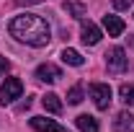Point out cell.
<instances>
[{
  "mask_svg": "<svg viewBox=\"0 0 134 132\" xmlns=\"http://www.w3.org/2000/svg\"><path fill=\"white\" fill-rule=\"evenodd\" d=\"M8 31L10 36H16L18 42L23 44H31V47H47L52 39V29L49 23L36 13H23V16H16L10 23H8Z\"/></svg>",
  "mask_w": 134,
  "mask_h": 132,
  "instance_id": "6da1fadb",
  "label": "cell"
},
{
  "mask_svg": "<svg viewBox=\"0 0 134 132\" xmlns=\"http://www.w3.org/2000/svg\"><path fill=\"white\" fill-rule=\"evenodd\" d=\"M106 67H108L111 75H121V73H126V67H129V57H126L124 47H114V49L106 52Z\"/></svg>",
  "mask_w": 134,
  "mask_h": 132,
  "instance_id": "7a4b0ae2",
  "label": "cell"
},
{
  "mask_svg": "<svg viewBox=\"0 0 134 132\" xmlns=\"http://www.w3.org/2000/svg\"><path fill=\"white\" fill-rule=\"evenodd\" d=\"M21 93H23V83H21V78H5L3 88H0V104L8 106V104H13L16 99H21Z\"/></svg>",
  "mask_w": 134,
  "mask_h": 132,
  "instance_id": "3957f363",
  "label": "cell"
},
{
  "mask_svg": "<svg viewBox=\"0 0 134 132\" xmlns=\"http://www.w3.org/2000/svg\"><path fill=\"white\" fill-rule=\"evenodd\" d=\"M111 96H114V91H111V85L108 83H93L90 85V99L96 104V109H108V104H111Z\"/></svg>",
  "mask_w": 134,
  "mask_h": 132,
  "instance_id": "277c9868",
  "label": "cell"
},
{
  "mask_svg": "<svg viewBox=\"0 0 134 132\" xmlns=\"http://www.w3.org/2000/svg\"><path fill=\"white\" fill-rule=\"evenodd\" d=\"M29 124H31V130H36V132H67L62 124H57L54 119H47V116H31Z\"/></svg>",
  "mask_w": 134,
  "mask_h": 132,
  "instance_id": "5b68a950",
  "label": "cell"
},
{
  "mask_svg": "<svg viewBox=\"0 0 134 132\" xmlns=\"http://www.w3.org/2000/svg\"><path fill=\"white\" fill-rule=\"evenodd\" d=\"M36 78L41 83H57L59 78H62V70L57 65H52V62H44V65L36 67Z\"/></svg>",
  "mask_w": 134,
  "mask_h": 132,
  "instance_id": "8992f818",
  "label": "cell"
},
{
  "mask_svg": "<svg viewBox=\"0 0 134 132\" xmlns=\"http://www.w3.org/2000/svg\"><path fill=\"white\" fill-rule=\"evenodd\" d=\"M80 39H83V44H98L100 42V29L93 21H83V26H80Z\"/></svg>",
  "mask_w": 134,
  "mask_h": 132,
  "instance_id": "52a82bcc",
  "label": "cell"
},
{
  "mask_svg": "<svg viewBox=\"0 0 134 132\" xmlns=\"http://www.w3.org/2000/svg\"><path fill=\"white\" fill-rule=\"evenodd\" d=\"M103 29L108 31V36H121L124 34V21L114 13H108V16H103Z\"/></svg>",
  "mask_w": 134,
  "mask_h": 132,
  "instance_id": "ba28073f",
  "label": "cell"
},
{
  "mask_svg": "<svg viewBox=\"0 0 134 132\" xmlns=\"http://www.w3.org/2000/svg\"><path fill=\"white\" fill-rule=\"evenodd\" d=\"M114 130L116 132H134V114L129 111H119L114 119Z\"/></svg>",
  "mask_w": 134,
  "mask_h": 132,
  "instance_id": "9c48e42d",
  "label": "cell"
},
{
  "mask_svg": "<svg viewBox=\"0 0 134 132\" xmlns=\"http://www.w3.org/2000/svg\"><path fill=\"white\" fill-rule=\"evenodd\" d=\"M75 122H77V130H80V132H100L98 119H96V116H90V114H80Z\"/></svg>",
  "mask_w": 134,
  "mask_h": 132,
  "instance_id": "30bf717a",
  "label": "cell"
},
{
  "mask_svg": "<svg viewBox=\"0 0 134 132\" xmlns=\"http://www.w3.org/2000/svg\"><path fill=\"white\" fill-rule=\"evenodd\" d=\"M59 57H62V62H67V65H72V67H83L85 65V57L77 49H62Z\"/></svg>",
  "mask_w": 134,
  "mask_h": 132,
  "instance_id": "8fae6325",
  "label": "cell"
},
{
  "mask_svg": "<svg viewBox=\"0 0 134 132\" xmlns=\"http://www.w3.org/2000/svg\"><path fill=\"white\" fill-rule=\"evenodd\" d=\"M41 104H44V109H47L49 114H59V111H62V101H59L57 93H47V96L41 99Z\"/></svg>",
  "mask_w": 134,
  "mask_h": 132,
  "instance_id": "7c38bea8",
  "label": "cell"
},
{
  "mask_svg": "<svg viewBox=\"0 0 134 132\" xmlns=\"http://www.w3.org/2000/svg\"><path fill=\"white\" fill-rule=\"evenodd\" d=\"M62 8H65L67 16H72V18H80V21H83V16H85V5L83 3H65Z\"/></svg>",
  "mask_w": 134,
  "mask_h": 132,
  "instance_id": "4fadbf2b",
  "label": "cell"
},
{
  "mask_svg": "<svg viewBox=\"0 0 134 132\" xmlns=\"http://www.w3.org/2000/svg\"><path fill=\"white\" fill-rule=\"evenodd\" d=\"M119 96H121V101L126 106H134V83H124L119 88Z\"/></svg>",
  "mask_w": 134,
  "mask_h": 132,
  "instance_id": "5bb4252c",
  "label": "cell"
},
{
  "mask_svg": "<svg viewBox=\"0 0 134 132\" xmlns=\"http://www.w3.org/2000/svg\"><path fill=\"white\" fill-rule=\"evenodd\" d=\"M83 96H85L83 85H75V88H70V93H67V104H72V106H77V104L83 101Z\"/></svg>",
  "mask_w": 134,
  "mask_h": 132,
  "instance_id": "9a60e30c",
  "label": "cell"
},
{
  "mask_svg": "<svg viewBox=\"0 0 134 132\" xmlns=\"http://www.w3.org/2000/svg\"><path fill=\"white\" fill-rule=\"evenodd\" d=\"M134 0H114V8L116 11H126V8H132Z\"/></svg>",
  "mask_w": 134,
  "mask_h": 132,
  "instance_id": "2e32d148",
  "label": "cell"
},
{
  "mask_svg": "<svg viewBox=\"0 0 134 132\" xmlns=\"http://www.w3.org/2000/svg\"><path fill=\"white\" fill-rule=\"evenodd\" d=\"M8 70H10V62H8L5 57H0V78H3V75H5Z\"/></svg>",
  "mask_w": 134,
  "mask_h": 132,
  "instance_id": "e0dca14e",
  "label": "cell"
},
{
  "mask_svg": "<svg viewBox=\"0 0 134 132\" xmlns=\"http://www.w3.org/2000/svg\"><path fill=\"white\" fill-rule=\"evenodd\" d=\"M16 5H36V3H47V0H13Z\"/></svg>",
  "mask_w": 134,
  "mask_h": 132,
  "instance_id": "ac0fdd59",
  "label": "cell"
}]
</instances>
